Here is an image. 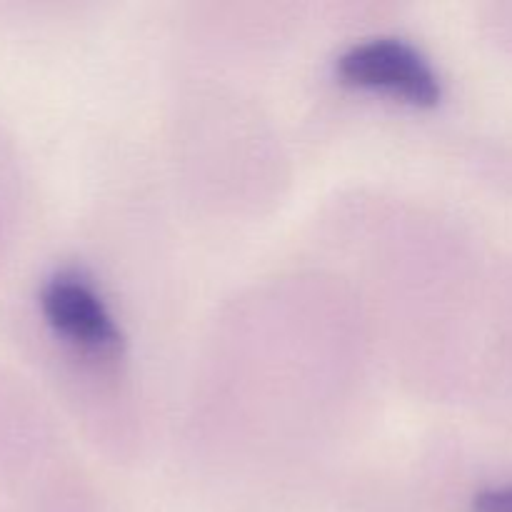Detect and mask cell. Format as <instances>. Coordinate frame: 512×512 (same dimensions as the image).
Here are the masks:
<instances>
[{
    "instance_id": "cell-3",
    "label": "cell",
    "mask_w": 512,
    "mask_h": 512,
    "mask_svg": "<svg viewBox=\"0 0 512 512\" xmlns=\"http://www.w3.org/2000/svg\"><path fill=\"white\" fill-rule=\"evenodd\" d=\"M473 512H512V485L488 488L475 495Z\"/></svg>"
},
{
    "instance_id": "cell-2",
    "label": "cell",
    "mask_w": 512,
    "mask_h": 512,
    "mask_svg": "<svg viewBox=\"0 0 512 512\" xmlns=\"http://www.w3.org/2000/svg\"><path fill=\"white\" fill-rule=\"evenodd\" d=\"M40 308L48 323L88 350H115L120 330L93 285L75 273H58L40 290Z\"/></svg>"
},
{
    "instance_id": "cell-1",
    "label": "cell",
    "mask_w": 512,
    "mask_h": 512,
    "mask_svg": "<svg viewBox=\"0 0 512 512\" xmlns=\"http://www.w3.org/2000/svg\"><path fill=\"white\" fill-rule=\"evenodd\" d=\"M345 80L373 88H388L413 103L430 105L440 98V78L423 53L408 40L368 38L350 45L338 58Z\"/></svg>"
}]
</instances>
